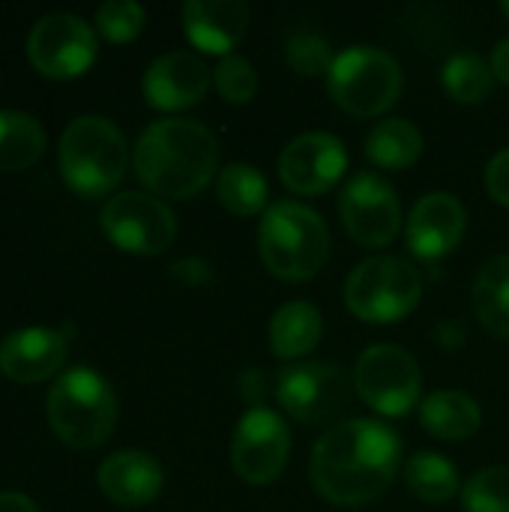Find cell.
I'll return each instance as SVG.
<instances>
[{
    "instance_id": "obj_2",
    "label": "cell",
    "mask_w": 509,
    "mask_h": 512,
    "mask_svg": "<svg viewBox=\"0 0 509 512\" xmlns=\"http://www.w3.org/2000/svg\"><path fill=\"white\" fill-rule=\"evenodd\" d=\"M132 162L150 192L162 198H192L219 168V141L198 120L168 117L141 132Z\"/></svg>"
},
{
    "instance_id": "obj_5",
    "label": "cell",
    "mask_w": 509,
    "mask_h": 512,
    "mask_svg": "<svg viewBox=\"0 0 509 512\" xmlns=\"http://www.w3.org/2000/svg\"><path fill=\"white\" fill-rule=\"evenodd\" d=\"M48 423L66 447L93 450L114 432L117 396L99 372L69 369L48 393Z\"/></svg>"
},
{
    "instance_id": "obj_35",
    "label": "cell",
    "mask_w": 509,
    "mask_h": 512,
    "mask_svg": "<svg viewBox=\"0 0 509 512\" xmlns=\"http://www.w3.org/2000/svg\"><path fill=\"white\" fill-rule=\"evenodd\" d=\"M0 512H39L27 495L18 492H0Z\"/></svg>"
},
{
    "instance_id": "obj_14",
    "label": "cell",
    "mask_w": 509,
    "mask_h": 512,
    "mask_svg": "<svg viewBox=\"0 0 509 512\" xmlns=\"http://www.w3.org/2000/svg\"><path fill=\"white\" fill-rule=\"evenodd\" d=\"M348 168L345 144L330 132H303L279 156V177L297 195L330 192Z\"/></svg>"
},
{
    "instance_id": "obj_32",
    "label": "cell",
    "mask_w": 509,
    "mask_h": 512,
    "mask_svg": "<svg viewBox=\"0 0 509 512\" xmlns=\"http://www.w3.org/2000/svg\"><path fill=\"white\" fill-rule=\"evenodd\" d=\"M486 189L489 195L501 204V207H509V147L501 150L489 168H486Z\"/></svg>"
},
{
    "instance_id": "obj_19",
    "label": "cell",
    "mask_w": 509,
    "mask_h": 512,
    "mask_svg": "<svg viewBox=\"0 0 509 512\" xmlns=\"http://www.w3.org/2000/svg\"><path fill=\"white\" fill-rule=\"evenodd\" d=\"M246 24L249 6L243 0H189L183 6V30L189 42L207 54H234Z\"/></svg>"
},
{
    "instance_id": "obj_33",
    "label": "cell",
    "mask_w": 509,
    "mask_h": 512,
    "mask_svg": "<svg viewBox=\"0 0 509 512\" xmlns=\"http://www.w3.org/2000/svg\"><path fill=\"white\" fill-rule=\"evenodd\" d=\"M171 276L186 285H207L213 279V270L204 258H183L171 267Z\"/></svg>"
},
{
    "instance_id": "obj_4",
    "label": "cell",
    "mask_w": 509,
    "mask_h": 512,
    "mask_svg": "<svg viewBox=\"0 0 509 512\" xmlns=\"http://www.w3.org/2000/svg\"><path fill=\"white\" fill-rule=\"evenodd\" d=\"M258 252L273 276L306 282L330 258V231L312 207L300 201H276L261 216Z\"/></svg>"
},
{
    "instance_id": "obj_17",
    "label": "cell",
    "mask_w": 509,
    "mask_h": 512,
    "mask_svg": "<svg viewBox=\"0 0 509 512\" xmlns=\"http://www.w3.org/2000/svg\"><path fill=\"white\" fill-rule=\"evenodd\" d=\"M66 363V336L48 327L15 330L0 345V372L15 384L54 378Z\"/></svg>"
},
{
    "instance_id": "obj_9",
    "label": "cell",
    "mask_w": 509,
    "mask_h": 512,
    "mask_svg": "<svg viewBox=\"0 0 509 512\" xmlns=\"http://www.w3.org/2000/svg\"><path fill=\"white\" fill-rule=\"evenodd\" d=\"M348 372L336 363H291L276 378L279 405L306 426L336 420L351 405Z\"/></svg>"
},
{
    "instance_id": "obj_8",
    "label": "cell",
    "mask_w": 509,
    "mask_h": 512,
    "mask_svg": "<svg viewBox=\"0 0 509 512\" xmlns=\"http://www.w3.org/2000/svg\"><path fill=\"white\" fill-rule=\"evenodd\" d=\"M354 387L369 408L384 417H405L420 402L423 375L417 360L399 345H372L360 354Z\"/></svg>"
},
{
    "instance_id": "obj_13",
    "label": "cell",
    "mask_w": 509,
    "mask_h": 512,
    "mask_svg": "<svg viewBox=\"0 0 509 512\" xmlns=\"http://www.w3.org/2000/svg\"><path fill=\"white\" fill-rule=\"evenodd\" d=\"M291 435L285 420L270 408H252L240 417L231 441L234 474L249 486H270L288 465Z\"/></svg>"
},
{
    "instance_id": "obj_31",
    "label": "cell",
    "mask_w": 509,
    "mask_h": 512,
    "mask_svg": "<svg viewBox=\"0 0 509 512\" xmlns=\"http://www.w3.org/2000/svg\"><path fill=\"white\" fill-rule=\"evenodd\" d=\"M285 57H288V66H291L297 75H306V78H312V75H327L330 66H333V60H336V54L330 51L327 39L318 36V33H309V30L294 33V36L288 39Z\"/></svg>"
},
{
    "instance_id": "obj_3",
    "label": "cell",
    "mask_w": 509,
    "mask_h": 512,
    "mask_svg": "<svg viewBox=\"0 0 509 512\" xmlns=\"http://www.w3.org/2000/svg\"><path fill=\"white\" fill-rule=\"evenodd\" d=\"M57 165L63 183L75 195L102 198L123 180L129 147L123 132L111 120L99 114H84L63 129L57 144Z\"/></svg>"
},
{
    "instance_id": "obj_10",
    "label": "cell",
    "mask_w": 509,
    "mask_h": 512,
    "mask_svg": "<svg viewBox=\"0 0 509 512\" xmlns=\"http://www.w3.org/2000/svg\"><path fill=\"white\" fill-rule=\"evenodd\" d=\"M96 48V30L72 12H51L39 18L27 36V57L33 69L54 81L84 75L96 60Z\"/></svg>"
},
{
    "instance_id": "obj_16",
    "label": "cell",
    "mask_w": 509,
    "mask_h": 512,
    "mask_svg": "<svg viewBox=\"0 0 509 512\" xmlns=\"http://www.w3.org/2000/svg\"><path fill=\"white\" fill-rule=\"evenodd\" d=\"M468 216L456 195L450 192H429L423 195L405 225L408 249L420 261H441L447 258L465 234Z\"/></svg>"
},
{
    "instance_id": "obj_23",
    "label": "cell",
    "mask_w": 509,
    "mask_h": 512,
    "mask_svg": "<svg viewBox=\"0 0 509 512\" xmlns=\"http://www.w3.org/2000/svg\"><path fill=\"white\" fill-rule=\"evenodd\" d=\"M474 309L480 324L498 336L509 339V255H498L474 279Z\"/></svg>"
},
{
    "instance_id": "obj_28",
    "label": "cell",
    "mask_w": 509,
    "mask_h": 512,
    "mask_svg": "<svg viewBox=\"0 0 509 512\" xmlns=\"http://www.w3.org/2000/svg\"><path fill=\"white\" fill-rule=\"evenodd\" d=\"M465 512H509V468L495 465L477 471L462 489Z\"/></svg>"
},
{
    "instance_id": "obj_7",
    "label": "cell",
    "mask_w": 509,
    "mask_h": 512,
    "mask_svg": "<svg viewBox=\"0 0 509 512\" xmlns=\"http://www.w3.org/2000/svg\"><path fill=\"white\" fill-rule=\"evenodd\" d=\"M333 102L354 117L384 114L402 93V66L375 45H351L327 72Z\"/></svg>"
},
{
    "instance_id": "obj_29",
    "label": "cell",
    "mask_w": 509,
    "mask_h": 512,
    "mask_svg": "<svg viewBox=\"0 0 509 512\" xmlns=\"http://www.w3.org/2000/svg\"><path fill=\"white\" fill-rule=\"evenodd\" d=\"M213 84L219 90V96L231 105H246L255 99L258 93V72L255 66L240 57V54H228L219 60V66L213 69Z\"/></svg>"
},
{
    "instance_id": "obj_34",
    "label": "cell",
    "mask_w": 509,
    "mask_h": 512,
    "mask_svg": "<svg viewBox=\"0 0 509 512\" xmlns=\"http://www.w3.org/2000/svg\"><path fill=\"white\" fill-rule=\"evenodd\" d=\"M492 75L509 84V39H501L492 51Z\"/></svg>"
},
{
    "instance_id": "obj_20",
    "label": "cell",
    "mask_w": 509,
    "mask_h": 512,
    "mask_svg": "<svg viewBox=\"0 0 509 512\" xmlns=\"http://www.w3.org/2000/svg\"><path fill=\"white\" fill-rule=\"evenodd\" d=\"M321 333V312L306 300H291L279 306V312L270 321V348L279 360H300L315 351Z\"/></svg>"
},
{
    "instance_id": "obj_22",
    "label": "cell",
    "mask_w": 509,
    "mask_h": 512,
    "mask_svg": "<svg viewBox=\"0 0 509 512\" xmlns=\"http://www.w3.org/2000/svg\"><path fill=\"white\" fill-rule=\"evenodd\" d=\"M423 153V135L420 129L405 117L381 120L369 138H366V156L372 165L387 171H405L411 168Z\"/></svg>"
},
{
    "instance_id": "obj_21",
    "label": "cell",
    "mask_w": 509,
    "mask_h": 512,
    "mask_svg": "<svg viewBox=\"0 0 509 512\" xmlns=\"http://www.w3.org/2000/svg\"><path fill=\"white\" fill-rule=\"evenodd\" d=\"M420 423L429 435H435L441 441H465L480 429L483 411L468 393L438 390L429 399H423Z\"/></svg>"
},
{
    "instance_id": "obj_24",
    "label": "cell",
    "mask_w": 509,
    "mask_h": 512,
    "mask_svg": "<svg viewBox=\"0 0 509 512\" xmlns=\"http://www.w3.org/2000/svg\"><path fill=\"white\" fill-rule=\"evenodd\" d=\"M45 153V129L24 111H0V171H24Z\"/></svg>"
},
{
    "instance_id": "obj_25",
    "label": "cell",
    "mask_w": 509,
    "mask_h": 512,
    "mask_svg": "<svg viewBox=\"0 0 509 512\" xmlns=\"http://www.w3.org/2000/svg\"><path fill=\"white\" fill-rule=\"evenodd\" d=\"M267 195H270L267 177L255 165H249V162H231L228 168L219 171L216 198H219V204L228 213H234V216L264 213Z\"/></svg>"
},
{
    "instance_id": "obj_11",
    "label": "cell",
    "mask_w": 509,
    "mask_h": 512,
    "mask_svg": "<svg viewBox=\"0 0 509 512\" xmlns=\"http://www.w3.org/2000/svg\"><path fill=\"white\" fill-rule=\"evenodd\" d=\"M105 237L132 255H159L174 243L177 219L171 207L147 192H120L102 207Z\"/></svg>"
},
{
    "instance_id": "obj_15",
    "label": "cell",
    "mask_w": 509,
    "mask_h": 512,
    "mask_svg": "<svg viewBox=\"0 0 509 512\" xmlns=\"http://www.w3.org/2000/svg\"><path fill=\"white\" fill-rule=\"evenodd\" d=\"M141 90L150 108L183 111L207 96L210 69L195 51H168L147 66Z\"/></svg>"
},
{
    "instance_id": "obj_30",
    "label": "cell",
    "mask_w": 509,
    "mask_h": 512,
    "mask_svg": "<svg viewBox=\"0 0 509 512\" xmlns=\"http://www.w3.org/2000/svg\"><path fill=\"white\" fill-rule=\"evenodd\" d=\"M144 6L135 0H108L96 9V30L108 42H132L144 30Z\"/></svg>"
},
{
    "instance_id": "obj_26",
    "label": "cell",
    "mask_w": 509,
    "mask_h": 512,
    "mask_svg": "<svg viewBox=\"0 0 509 512\" xmlns=\"http://www.w3.org/2000/svg\"><path fill=\"white\" fill-rule=\"evenodd\" d=\"M405 483L423 504H447L459 492V471L447 456L423 450L405 465Z\"/></svg>"
},
{
    "instance_id": "obj_1",
    "label": "cell",
    "mask_w": 509,
    "mask_h": 512,
    "mask_svg": "<svg viewBox=\"0 0 509 512\" xmlns=\"http://www.w3.org/2000/svg\"><path fill=\"white\" fill-rule=\"evenodd\" d=\"M402 465V441L381 420H345L312 447L315 492L336 507H363L381 498Z\"/></svg>"
},
{
    "instance_id": "obj_6",
    "label": "cell",
    "mask_w": 509,
    "mask_h": 512,
    "mask_svg": "<svg viewBox=\"0 0 509 512\" xmlns=\"http://www.w3.org/2000/svg\"><path fill=\"white\" fill-rule=\"evenodd\" d=\"M423 297L420 270L396 255H378L351 270L345 303L366 324H396L408 318Z\"/></svg>"
},
{
    "instance_id": "obj_12",
    "label": "cell",
    "mask_w": 509,
    "mask_h": 512,
    "mask_svg": "<svg viewBox=\"0 0 509 512\" xmlns=\"http://www.w3.org/2000/svg\"><path fill=\"white\" fill-rule=\"evenodd\" d=\"M339 216L351 240L369 249L393 243L402 228V204L396 189L372 171H360L348 180L339 195Z\"/></svg>"
},
{
    "instance_id": "obj_27",
    "label": "cell",
    "mask_w": 509,
    "mask_h": 512,
    "mask_svg": "<svg viewBox=\"0 0 509 512\" xmlns=\"http://www.w3.org/2000/svg\"><path fill=\"white\" fill-rule=\"evenodd\" d=\"M492 66L471 54V51H459L453 54L444 69H441V81H444V90L456 99V102H465V105H474V102H483L489 93H492Z\"/></svg>"
},
{
    "instance_id": "obj_36",
    "label": "cell",
    "mask_w": 509,
    "mask_h": 512,
    "mask_svg": "<svg viewBox=\"0 0 509 512\" xmlns=\"http://www.w3.org/2000/svg\"><path fill=\"white\" fill-rule=\"evenodd\" d=\"M501 12H504V15L509 18V0H507V3H501Z\"/></svg>"
},
{
    "instance_id": "obj_18",
    "label": "cell",
    "mask_w": 509,
    "mask_h": 512,
    "mask_svg": "<svg viewBox=\"0 0 509 512\" xmlns=\"http://www.w3.org/2000/svg\"><path fill=\"white\" fill-rule=\"evenodd\" d=\"M99 489L102 495L126 510H138L147 507L159 498L162 492V468L159 462L144 453V450H120L111 453L102 465H99Z\"/></svg>"
}]
</instances>
